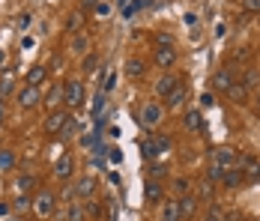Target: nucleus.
<instances>
[{"label": "nucleus", "instance_id": "nucleus-1", "mask_svg": "<svg viewBox=\"0 0 260 221\" xmlns=\"http://www.w3.org/2000/svg\"><path fill=\"white\" fill-rule=\"evenodd\" d=\"M63 105H69V108L84 105V84H81L78 78H69L63 84Z\"/></svg>", "mask_w": 260, "mask_h": 221}, {"label": "nucleus", "instance_id": "nucleus-2", "mask_svg": "<svg viewBox=\"0 0 260 221\" xmlns=\"http://www.w3.org/2000/svg\"><path fill=\"white\" fill-rule=\"evenodd\" d=\"M54 206H57V197H54L51 192H36V197H33V212H36V218L54 215Z\"/></svg>", "mask_w": 260, "mask_h": 221}, {"label": "nucleus", "instance_id": "nucleus-3", "mask_svg": "<svg viewBox=\"0 0 260 221\" xmlns=\"http://www.w3.org/2000/svg\"><path fill=\"white\" fill-rule=\"evenodd\" d=\"M161 117H165L161 105H156V102H147V105H144V111H141V125L156 129V125L161 123Z\"/></svg>", "mask_w": 260, "mask_h": 221}, {"label": "nucleus", "instance_id": "nucleus-4", "mask_svg": "<svg viewBox=\"0 0 260 221\" xmlns=\"http://www.w3.org/2000/svg\"><path fill=\"white\" fill-rule=\"evenodd\" d=\"M75 197H81V200H90V197H96V176H90V173H84V176H78L75 179Z\"/></svg>", "mask_w": 260, "mask_h": 221}, {"label": "nucleus", "instance_id": "nucleus-5", "mask_svg": "<svg viewBox=\"0 0 260 221\" xmlns=\"http://www.w3.org/2000/svg\"><path fill=\"white\" fill-rule=\"evenodd\" d=\"M15 102H18V108H36L39 102H42V93H39V87H21L18 93H15Z\"/></svg>", "mask_w": 260, "mask_h": 221}, {"label": "nucleus", "instance_id": "nucleus-6", "mask_svg": "<svg viewBox=\"0 0 260 221\" xmlns=\"http://www.w3.org/2000/svg\"><path fill=\"white\" fill-rule=\"evenodd\" d=\"M66 120H69V114H66V111H51V114L45 117V123H42L45 135H60V132H63V125H66Z\"/></svg>", "mask_w": 260, "mask_h": 221}, {"label": "nucleus", "instance_id": "nucleus-7", "mask_svg": "<svg viewBox=\"0 0 260 221\" xmlns=\"http://www.w3.org/2000/svg\"><path fill=\"white\" fill-rule=\"evenodd\" d=\"M180 84H182L180 75H171V72L161 75V78L156 81V96H158V99H168L174 90H177V87H180Z\"/></svg>", "mask_w": 260, "mask_h": 221}, {"label": "nucleus", "instance_id": "nucleus-8", "mask_svg": "<svg viewBox=\"0 0 260 221\" xmlns=\"http://www.w3.org/2000/svg\"><path fill=\"white\" fill-rule=\"evenodd\" d=\"M72 171H75V159L66 152V155H60L57 162H54V176L60 179V182H66L69 176H72Z\"/></svg>", "mask_w": 260, "mask_h": 221}, {"label": "nucleus", "instance_id": "nucleus-9", "mask_svg": "<svg viewBox=\"0 0 260 221\" xmlns=\"http://www.w3.org/2000/svg\"><path fill=\"white\" fill-rule=\"evenodd\" d=\"M144 75H147V63H144L141 57H129V60H126V78H129V81H141Z\"/></svg>", "mask_w": 260, "mask_h": 221}, {"label": "nucleus", "instance_id": "nucleus-10", "mask_svg": "<svg viewBox=\"0 0 260 221\" xmlns=\"http://www.w3.org/2000/svg\"><path fill=\"white\" fill-rule=\"evenodd\" d=\"M45 78H48V66H42V63H39V66H33V69L24 75V84H27V87H42V84H45Z\"/></svg>", "mask_w": 260, "mask_h": 221}, {"label": "nucleus", "instance_id": "nucleus-11", "mask_svg": "<svg viewBox=\"0 0 260 221\" xmlns=\"http://www.w3.org/2000/svg\"><path fill=\"white\" fill-rule=\"evenodd\" d=\"M212 87H215V90H224V93H228V90L234 87V75H231V69H218V72L212 75Z\"/></svg>", "mask_w": 260, "mask_h": 221}, {"label": "nucleus", "instance_id": "nucleus-12", "mask_svg": "<svg viewBox=\"0 0 260 221\" xmlns=\"http://www.w3.org/2000/svg\"><path fill=\"white\" fill-rule=\"evenodd\" d=\"M161 197H165V188H161V182L150 179V182L144 185V200H147V203H158Z\"/></svg>", "mask_w": 260, "mask_h": 221}, {"label": "nucleus", "instance_id": "nucleus-13", "mask_svg": "<svg viewBox=\"0 0 260 221\" xmlns=\"http://www.w3.org/2000/svg\"><path fill=\"white\" fill-rule=\"evenodd\" d=\"M215 165H218V168H234L236 165V152L231 147H218L215 149Z\"/></svg>", "mask_w": 260, "mask_h": 221}, {"label": "nucleus", "instance_id": "nucleus-14", "mask_svg": "<svg viewBox=\"0 0 260 221\" xmlns=\"http://www.w3.org/2000/svg\"><path fill=\"white\" fill-rule=\"evenodd\" d=\"M156 63L161 69L174 66V63H177V48H174V45H171V48H156Z\"/></svg>", "mask_w": 260, "mask_h": 221}, {"label": "nucleus", "instance_id": "nucleus-15", "mask_svg": "<svg viewBox=\"0 0 260 221\" xmlns=\"http://www.w3.org/2000/svg\"><path fill=\"white\" fill-rule=\"evenodd\" d=\"M221 182L228 185V188H239L242 182H245V176H242V168H228L224 176H221Z\"/></svg>", "mask_w": 260, "mask_h": 221}, {"label": "nucleus", "instance_id": "nucleus-16", "mask_svg": "<svg viewBox=\"0 0 260 221\" xmlns=\"http://www.w3.org/2000/svg\"><path fill=\"white\" fill-rule=\"evenodd\" d=\"M177 206H180V218L185 221L188 215H194V209H198V203H194V197L191 195H182L180 200H177Z\"/></svg>", "mask_w": 260, "mask_h": 221}, {"label": "nucleus", "instance_id": "nucleus-17", "mask_svg": "<svg viewBox=\"0 0 260 221\" xmlns=\"http://www.w3.org/2000/svg\"><path fill=\"white\" fill-rule=\"evenodd\" d=\"M15 93V75L12 72H0V99Z\"/></svg>", "mask_w": 260, "mask_h": 221}, {"label": "nucleus", "instance_id": "nucleus-18", "mask_svg": "<svg viewBox=\"0 0 260 221\" xmlns=\"http://www.w3.org/2000/svg\"><path fill=\"white\" fill-rule=\"evenodd\" d=\"M182 123H185L188 132H204V117H201V111H188Z\"/></svg>", "mask_w": 260, "mask_h": 221}, {"label": "nucleus", "instance_id": "nucleus-19", "mask_svg": "<svg viewBox=\"0 0 260 221\" xmlns=\"http://www.w3.org/2000/svg\"><path fill=\"white\" fill-rule=\"evenodd\" d=\"M48 108H57V105H63V84H54L51 90H48V96L42 99Z\"/></svg>", "mask_w": 260, "mask_h": 221}, {"label": "nucleus", "instance_id": "nucleus-20", "mask_svg": "<svg viewBox=\"0 0 260 221\" xmlns=\"http://www.w3.org/2000/svg\"><path fill=\"white\" fill-rule=\"evenodd\" d=\"M72 54H90V39L84 33H75L72 36Z\"/></svg>", "mask_w": 260, "mask_h": 221}, {"label": "nucleus", "instance_id": "nucleus-21", "mask_svg": "<svg viewBox=\"0 0 260 221\" xmlns=\"http://www.w3.org/2000/svg\"><path fill=\"white\" fill-rule=\"evenodd\" d=\"M161 221H182V218H180V206H177V200H171V203L161 209Z\"/></svg>", "mask_w": 260, "mask_h": 221}, {"label": "nucleus", "instance_id": "nucleus-22", "mask_svg": "<svg viewBox=\"0 0 260 221\" xmlns=\"http://www.w3.org/2000/svg\"><path fill=\"white\" fill-rule=\"evenodd\" d=\"M242 168H245L242 173H248L251 179H257V176H260V162H257V159H251V155H248V159H242Z\"/></svg>", "mask_w": 260, "mask_h": 221}, {"label": "nucleus", "instance_id": "nucleus-23", "mask_svg": "<svg viewBox=\"0 0 260 221\" xmlns=\"http://www.w3.org/2000/svg\"><path fill=\"white\" fill-rule=\"evenodd\" d=\"M165 102H168V108H180L182 102H185V87H177V90H174V93H171V96L165 99Z\"/></svg>", "mask_w": 260, "mask_h": 221}, {"label": "nucleus", "instance_id": "nucleus-24", "mask_svg": "<svg viewBox=\"0 0 260 221\" xmlns=\"http://www.w3.org/2000/svg\"><path fill=\"white\" fill-rule=\"evenodd\" d=\"M15 185H18V188H21V192H24V195H30V192H33V188H36V179H33V176H30V173H21V176H18V179H15Z\"/></svg>", "mask_w": 260, "mask_h": 221}, {"label": "nucleus", "instance_id": "nucleus-25", "mask_svg": "<svg viewBox=\"0 0 260 221\" xmlns=\"http://www.w3.org/2000/svg\"><path fill=\"white\" fill-rule=\"evenodd\" d=\"M141 155H144L147 162H153V159H158V149H156V144H153V138L141 144Z\"/></svg>", "mask_w": 260, "mask_h": 221}, {"label": "nucleus", "instance_id": "nucleus-26", "mask_svg": "<svg viewBox=\"0 0 260 221\" xmlns=\"http://www.w3.org/2000/svg\"><path fill=\"white\" fill-rule=\"evenodd\" d=\"M15 165V155H12V149H0V171H9Z\"/></svg>", "mask_w": 260, "mask_h": 221}, {"label": "nucleus", "instance_id": "nucleus-27", "mask_svg": "<svg viewBox=\"0 0 260 221\" xmlns=\"http://www.w3.org/2000/svg\"><path fill=\"white\" fill-rule=\"evenodd\" d=\"M66 221H84V209H81L78 203H69V209H66Z\"/></svg>", "mask_w": 260, "mask_h": 221}, {"label": "nucleus", "instance_id": "nucleus-28", "mask_svg": "<svg viewBox=\"0 0 260 221\" xmlns=\"http://www.w3.org/2000/svg\"><path fill=\"white\" fill-rule=\"evenodd\" d=\"M78 120H75V117H69V120H66V125H63V132H60V135H63V138H72V135H78Z\"/></svg>", "mask_w": 260, "mask_h": 221}, {"label": "nucleus", "instance_id": "nucleus-29", "mask_svg": "<svg viewBox=\"0 0 260 221\" xmlns=\"http://www.w3.org/2000/svg\"><path fill=\"white\" fill-rule=\"evenodd\" d=\"M102 111H105V96L99 93V96H96V102H93V108H90L93 120H102Z\"/></svg>", "mask_w": 260, "mask_h": 221}, {"label": "nucleus", "instance_id": "nucleus-30", "mask_svg": "<svg viewBox=\"0 0 260 221\" xmlns=\"http://www.w3.org/2000/svg\"><path fill=\"white\" fill-rule=\"evenodd\" d=\"M153 144H156L158 155H161V152H168V149H171V138H165V135H153Z\"/></svg>", "mask_w": 260, "mask_h": 221}, {"label": "nucleus", "instance_id": "nucleus-31", "mask_svg": "<svg viewBox=\"0 0 260 221\" xmlns=\"http://www.w3.org/2000/svg\"><path fill=\"white\" fill-rule=\"evenodd\" d=\"M147 3H150V0H132V3L126 6V9H123V12H126V15H135V12H141Z\"/></svg>", "mask_w": 260, "mask_h": 221}, {"label": "nucleus", "instance_id": "nucleus-32", "mask_svg": "<svg viewBox=\"0 0 260 221\" xmlns=\"http://www.w3.org/2000/svg\"><path fill=\"white\" fill-rule=\"evenodd\" d=\"M96 66H99V54H87L84 57V72H93Z\"/></svg>", "mask_w": 260, "mask_h": 221}, {"label": "nucleus", "instance_id": "nucleus-33", "mask_svg": "<svg viewBox=\"0 0 260 221\" xmlns=\"http://www.w3.org/2000/svg\"><path fill=\"white\" fill-rule=\"evenodd\" d=\"M93 9H96V15H99V18H108V15H111V3H105V0H96V6H93Z\"/></svg>", "mask_w": 260, "mask_h": 221}, {"label": "nucleus", "instance_id": "nucleus-34", "mask_svg": "<svg viewBox=\"0 0 260 221\" xmlns=\"http://www.w3.org/2000/svg\"><path fill=\"white\" fill-rule=\"evenodd\" d=\"M224 171H228V168H218V165H212V168H209V182H221V176H224Z\"/></svg>", "mask_w": 260, "mask_h": 221}, {"label": "nucleus", "instance_id": "nucleus-35", "mask_svg": "<svg viewBox=\"0 0 260 221\" xmlns=\"http://www.w3.org/2000/svg\"><path fill=\"white\" fill-rule=\"evenodd\" d=\"M114 84H117V72H105L102 90H105V93H111V90H114Z\"/></svg>", "mask_w": 260, "mask_h": 221}, {"label": "nucleus", "instance_id": "nucleus-36", "mask_svg": "<svg viewBox=\"0 0 260 221\" xmlns=\"http://www.w3.org/2000/svg\"><path fill=\"white\" fill-rule=\"evenodd\" d=\"M81 24H84V15H81V12H75V15L69 18V30H75V33H81Z\"/></svg>", "mask_w": 260, "mask_h": 221}, {"label": "nucleus", "instance_id": "nucleus-37", "mask_svg": "<svg viewBox=\"0 0 260 221\" xmlns=\"http://www.w3.org/2000/svg\"><path fill=\"white\" fill-rule=\"evenodd\" d=\"M87 215H90V218H93V215H99V203H96L93 197L87 200V209H84V218H87Z\"/></svg>", "mask_w": 260, "mask_h": 221}, {"label": "nucleus", "instance_id": "nucleus-38", "mask_svg": "<svg viewBox=\"0 0 260 221\" xmlns=\"http://www.w3.org/2000/svg\"><path fill=\"white\" fill-rule=\"evenodd\" d=\"M30 203H33V200H30V197H27V195H21V197H15V203H12V206H15L18 212H24V209H27V206H30Z\"/></svg>", "mask_w": 260, "mask_h": 221}, {"label": "nucleus", "instance_id": "nucleus-39", "mask_svg": "<svg viewBox=\"0 0 260 221\" xmlns=\"http://www.w3.org/2000/svg\"><path fill=\"white\" fill-rule=\"evenodd\" d=\"M156 45H158V48H171V45H174V39H171L168 33H158V36H156Z\"/></svg>", "mask_w": 260, "mask_h": 221}, {"label": "nucleus", "instance_id": "nucleus-40", "mask_svg": "<svg viewBox=\"0 0 260 221\" xmlns=\"http://www.w3.org/2000/svg\"><path fill=\"white\" fill-rule=\"evenodd\" d=\"M108 159H111L114 165H120V162H123V152H120L117 147H108Z\"/></svg>", "mask_w": 260, "mask_h": 221}, {"label": "nucleus", "instance_id": "nucleus-41", "mask_svg": "<svg viewBox=\"0 0 260 221\" xmlns=\"http://www.w3.org/2000/svg\"><path fill=\"white\" fill-rule=\"evenodd\" d=\"M245 12H260V0H242Z\"/></svg>", "mask_w": 260, "mask_h": 221}, {"label": "nucleus", "instance_id": "nucleus-42", "mask_svg": "<svg viewBox=\"0 0 260 221\" xmlns=\"http://www.w3.org/2000/svg\"><path fill=\"white\" fill-rule=\"evenodd\" d=\"M9 212H12V203H0V218H9Z\"/></svg>", "mask_w": 260, "mask_h": 221}, {"label": "nucleus", "instance_id": "nucleus-43", "mask_svg": "<svg viewBox=\"0 0 260 221\" xmlns=\"http://www.w3.org/2000/svg\"><path fill=\"white\" fill-rule=\"evenodd\" d=\"M201 105H204V108H212V105H215V102H212V93H204V96H201Z\"/></svg>", "mask_w": 260, "mask_h": 221}, {"label": "nucleus", "instance_id": "nucleus-44", "mask_svg": "<svg viewBox=\"0 0 260 221\" xmlns=\"http://www.w3.org/2000/svg\"><path fill=\"white\" fill-rule=\"evenodd\" d=\"M18 27H21V30H27V27H30V15H18Z\"/></svg>", "mask_w": 260, "mask_h": 221}, {"label": "nucleus", "instance_id": "nucleus-45", "mask_svg": "<svg viewBox=\"0 0 260 221\" xmlns=\"http://www.w3.org/2000/svg\"><path fill=\"white\" fill-rule=\"evenodd\" d=\"M207 221H224V218H221V215H218V212L212 209V212H209V215H207Z\"/></svg>", "mask_w": 260, "mask_h": 221}, {"label": "nucleus", "instance_id": "nucleus-46", "mask_svg": "<svg viewBox=\"0 0 260 221\" xmlns=\"http://www.w3.org/2000/svg\"><path fill=\"white\" fill-rule=\"evenodd\" d=\"M3 63H6V51L0 48V66H3Z\"/></svg>", "mask_w": 260, "mask_h": 221}, {"label": "nucleus", "instance_id": "nucleus-47", "mask_svg": "<svg viewBox=\"0 0 260 221\" xmlns=\"http://www.w3.org/2000/svg\"><path fill=\"white\" fill-rule=\"evenodd\" d=\"M3 114H6V111H3V99H0V123H3Z\"/></svg>", "mask_w": 260, "mask_h": 221}, {"label": "nucleus", "instance_id": "nucleus-48", "mask_svg": "<svg viewBox=\"0 0 260 221\" xmlns=\"http://www.w3.org/2000/svg\"><path fill=\"white\" fill-rule=\"evenodd\" d=\"M6 221H21V218H18V215H9V218H6Z\"/></svg>", "mask_w": 260, "mask_h": 221}, {"label": "nucleus", "instance_id": "nucleus-49", "mask_svg": "<svg viewBox=\"0 0 260 221\" xmlns=\"http://www.w3.org/2000/svg\"><path fill=\"white\" fill-rule=\"evenodd\" d=\"M257 108H260V93H257Z\"/></svg>", "mask_w": 260, "mask_h": 221}]
</instances>
